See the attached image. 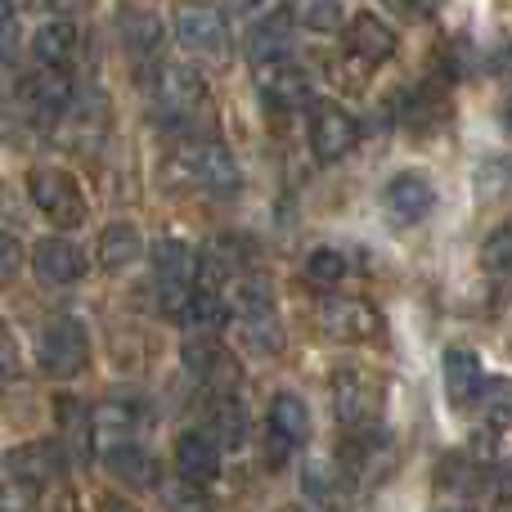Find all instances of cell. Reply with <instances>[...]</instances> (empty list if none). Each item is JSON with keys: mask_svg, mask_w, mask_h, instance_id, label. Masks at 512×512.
<instances>
[{"mask_svg": "<svg viewBox=\"0 0 512 512\" xmlns=\"http://www.w3.org/2000/svg\"><path fill=\"white\" fill-rule=\"evenodd\" d=\"M221 5L230 9V14H248V9H256L261 0H221Z\"/></svg>", "mask_w": 512, "mask_h": 512, "instance_id": "f35d334b", "label": "cell"}, {"mask_svg": "<svg viewBox=\"0 0 512 512\" xmlns=\"http://www.w3.org/2000/svg\"><path fill=\"white\" fill-rule=\"evenodd\" d=\"M18 270H23V243L0 230V283H9Z\"/></svg>", "mask_w": 512, "mask_h": 512, "instance_id": "1f68e13d", "label": "cell"}, {"mask_svg": "<svg viewBox=\"0 0 512 512\" xmlns=\"http://www.w3.org/2000/svg\"><path fill=\"white\" fill-rule=\"evenodd\" d=\"M301 490H306V495H324L328 490V477H324V468H306V477H301Z\"/></svg>", "mask_w": 512, "mask_h": 512, "instance_id": "836d02e7", "label": "cell"}, {"mask_svg": "<svg viewBox=\"0 0 512 512\" xmlns=\"http://www.w3.org/2000/svg\"><path fill=\"white\" fill-rule=\"evenodd\" d=\"M14 41V5L9 0H0V45Z\"/></svg>", "mask_w": 512, "mask_h": 512, "instance_id": "e575fe53", "label": "cell"}, {"mask_svg": "<svg viewBox=\"0 0 512 512\" xmlns=\"http://www.w3.org/2000/svg\"><path fill=\"white\" fill-rule=\"evenodd\" d=\"M382 396H387V387H382L369 369H337L333 373V409H337V423L342 427L378 423Z\"/></svg>", "mask_w": 512, "mask_h": 512, "instance_id": "ba28073f", "label": "cell"}, {"mask_svg": "<svg viewBox=\"0 0 512 512\" xmlns=\"http://www.w3.org/2000/svg\"><path fill=\"white\" fill-rule=\"evenodd\" d=\"M149 261H153V288H158L162 315L180 319V310H185L189 292L198 283V252L185 239H158Z\"/></svg>", "mask_w": 512, "mask_h": 512, "instance_id": "3957f363", "label": "cell"}, {"mask_svg": "<svg viewBox=\"0 0 512 512\" xmlns=\"http://www.w3.org/2000/svg\"><path fill=\"white\" fill-rule=\"evenodd\" d=\"M346 45H351V54L360 63H387V59H396V50H400V36H396V27L391 23H382L373 9H360V14L346 23Z\"/></svg>", "mask_w": 512, "mask_h": 512, "instance_id": "e0dca14e", "label": "cell"}, {"mask_svg": "<svg viewBox=\"0 0 512 512\" xmlns=\"http://www.w3.org/2000/svg\"><path fill=\"white\" fill-rule=\"evenodd\" d=\"M346 256L337 248H315L306 256V283H315V288H337V283L346 279Z\"/></svg>", "mask_w": 512, "mask_h": 512, "instance_id": "f1b7e54d", "label": "cell"}, {"mask_svg": "<svg viewBox=\"0 0 512 512\" xmlns=\"http://www.w3.org/2000/svg\"><path fill=\"white\" fill-rule=\"evenodd\" d=\"M185 369L203 378L212 391H239V360L216 342V333H198L185 342Z\"/></svg>", "mask_w": 512, "mask_h": 512, "instance_id": "5bb4252c", "label": "cell"}, {"mask_svg": "<svg viewBox=\"0 0 512 512\" xmlns=\"http://www.w3.org/2000/svg\"><path fill=\"white\" fill-rule=\"evenodd\" d=\"M216 427H221L216 441L230 445V450H243V441H248V414H243V400H234V391H225L221 405H216Z\"/></svg>", "mask_w": 512, "mask_h": 512, "instance_id": "83f0119b", "label": "cell"}, {"mask_svg": "<svg viewBox=\"0 0 512 512\" xmlns=\"http://www.w3.org/2000/svg\"><path fill=\"white\" fill-rule=\"evenodd\" d=\"M180 171L189 176V185L207 189V194H216V198H234L243 185L234 153L225 149L221 140H203V135L180 144Z\"/></svg>", "mask_w": 512, "mask_h": 512, "instance_id": "277c9868", "label": "cell"}, {"mask_svg": "<svg viewBox=\"0 0 512 512\" xmlns=\"http://www.w3.org/2000/svg\"><path fill=\"white\" fill-rule=\"evenodd\" d=\"M117 36H122L131 59H153L162 45V23L144 5H122L117 9Z\"/></svg>", "mask_w": 512, "mask_h": 512, "instance_id": "7402d4cb", "label": "cell"}, {"mask_svg": "<svg viewBox=\"0 0 512 512\" xmlns=\"http://www.w3.org/2000/svg\"><path fill=\"white\" fill-rule=\"evenodd\" d=\"M288 50H292V18L288 14H270V18H261V23H252V32H248L252 68H256V63L283 59Z\"/></svg>", "mask_w": 512, "mask_h": 512, "instance_id": "d4e9b609", "label": "cell"}, {"mask_svg": "<svg viewBox=\"0 0 512 512\" xmlns=\"http://www.w3.org/2000/svg\"><path fill=\"white\" fill-rule=\"evenodd\" d=\"M342 463H346V472H351L355 481L378 486V481L391 477V468H396V445H391V436L382 432L378 423L351 427V445L342 450Z\"/></svg>", "mask_w": 512, "mask_h": 512, "instance_id": "9c48e42d", "label": "cell"}, {"mask_svg": "<svg viewBox=\"0 0 512 512\" xmlns=\"http://www.w3.org/2000/svg\"><path fill=\"white\" fill-rule=\"evenodd\" d=\"M239 324H243L248 342H252L261 355H270V351H279V346H283V328H279V315H274V310H256V315H239Z\"/></svg>", "mask_w": 512, "mask_h": 512, "instance_id": "f546056e", "label": "cell"}, {"mask_svg": "<svg viewBox=\"0 0 512 512\" xmlns=\"http://www.w3.org/2000/svg\"><path fill=\"white\" fill-rule=\"evenodd\" d=\"M50 9H72V5H81V0H45Z\"/></svg>", "mask_w": 512, "mask_h": 512, "instance_id": "ab89813d", "label": "cell"}, {"mask_svg": "<svg viewBox=\"0 0 512 512\" xmlns=\"http://www.w3.org/2000/svg\"><path fill=\"white\" fill-rule=\"evenodd\" d=\"M400 5H405V9H414V14H432V9L441 5V0H400Z\"/></svg>", "mask_w": 512, "mask_h": 512, "instance_id": "74e56055", "label": "cell"}, {"mask_svg": "<svg viewBox=\"0 0 512 512\" xmlns=\"http://www.w3.org/2000/svg\"><path fill=\"white\" fill-rule=\"evenodd\" d=\"M90 364V333L81 319L72 315H54L41 324V333H36V369L45 373V378H77L81 369Z\"/></svg>", "mask_w": 512, "mask_h": 512, "instance_id": "6da1fadb", "label": "cell"}, {"mask_svg": "<svg viewBox=\"0 0 512 512\" xmlns=\"http://www.w3.org/2000/svg\"><path fill=\"white\" fill-rule=\"evenodd\" d=\"M104 468L113 472L122 486H131V490H153L158 486V459H153L149 450H144L140 441H113V445H104Z\"/></svg>", "mask_w": 512, "mask_h": 512, "instance_id": "ac0fdd59", "label": "cell"}, {"mask_svg": "<svg viewBox=\"0 0 512 512\" xmlns=\"http://www.w3.org/2000/svg\"><path fill=\"white\" fill-rule=\"evenodd\" d=\"M90 270L86 252L77 248L72 239H63V234H54V239H41L32 248V274L41 283H50V288H68V283H81Z\"/></svg>", "mask_w": 512, "mask_h": 512, "instance_id": "9a60e30c", "label": "cell"}, {"mask_svg": "<svg viewBox=\"0 0 512 512\" xmlns=\"http://www.w3.org/2000/svg\"><path fill=\"white\" fill-rule=\"evenodd\" d=\"M203 104H207V86L194 68H185V63H162V68L153 72V108H158L162 126H185Z\"/></svg>", "mask_w": 512, "mask_h": 512, "instance_id": "8992f818", "label": "cell"}, {"mask_svg": "<svg viewBox=\"0 0 512 512\" xmlns=\"http://www.w3.org/2000/svg\"><path fill=\"white\" fill-rule=\"evenodd\" d=\"M400 122L414 135H432L450 122V95L441 86H414L400 99Z\"/></svg>", "mask_w": 512, "mask_h": 512, "instance_id": "44dd1931", "label": "cell"}, {"mask_svg": "<svg viewBox=\"0 0 512 512\" xmlns=\"http://www.w3.org/2000/svg\"><path fill=\"white\" fill-rule=\"evenodd\" d=\"M504 131L512 135V99H508V104H504Z\"/></svg>", "mask_w": 512, "mask_h": 512, "instance_id": "60d3db41", "label": "cell"}, {"mask_svg": "<svg viewBox=\"0 0 512 512\" xmlns=\"http://www.w3.org/2000/svg\"><path fill=\"white\" fill-rule=\"evenodd\" d=\"M382 207H387V216L396 225H418L432 216L436 185L423 176V171H400V176H391L387 189H382Z\"/></svg>", "mask_w": 512, "mask_h": 512, "instance_id": "4fadbf2b", "label": "cell"}, {"mask_svg": "<svg viewBox=\"0 0 512 512\" xmlns=\"http://www.w3.org/2000/svg\"><path fill=\"white\" fill-rule=\"evenodd\" d=\"M140 252H144V239L131 221H113L104 234H99V265H104L108 274L131 270V265L140 261Z\"/></svg>", "mask_w": 512, "mask_h": 512, "instance_id": "cb8c5ba5", "label": "cell"}, {"mask_svg": "<svg viewBox=\"0 0 512 512\" xmlns=\"http://www.w3.org/2000/svg\"><path fill=\"white\" fill-rule=\"evenodd\" d=\"M0 508H36V490L9 477L5 486H0Z\"/></svg>", "mask_w": 512, "mask_h": 512, "instance_id": "d6a6232c", "label": "cell"}, {"mask_svg": "<svg viewBox=\"0 0 512 512\" xmlns=\"http://www.w3.org/2000/svg\"><path fill=\"white\" fill-rule=\"evenodd\" d=\"M27 198L32 207L54 225V230H77L86 221V194H81V180L63 167H32L27 171Z\"/></svg>", "mask_w": 512, "mask_h": 512, "instance_id": "7a4b0ae2", "label": "cell"}, {"mask_svg": "<svg viewBox=\"0 0 512 512\" xmlns=\"http://www.w3.org/2000/svg\"><path fill=\"white\" fill-rule=\"evenodd\" d=\"M270 432L292 445H301L310 436V409L297 391H279V396L270 400Z\"/></svg>", "mask_w": 512, "mask_h": 512, "instance_id": "484cf974", "label": "cell"}, {"mask_svg": "<svg viewBox=\"0 0 512 512\" xmlns=\"http://www.w3.org/2000/svg\"><path fill=\"white\" fill-rule=\"evenodd\" d=\"M14 378V346L9 342H0V387Z\"/></svg>", "mask_w": 512, "mask_h": 512, "instance_id": "d590c367", "label": "cell"}, {"mask_svg": "<svg viewBox=\"0 0 512 512\" xmlns=\"http://www.w3.org/2000/svg\"><path fill=\"white\" fill-rule=\"evenodd\" d=\"M256 81H261V99L265 108H279V113H292V108H306L310 104V72L301 63H292V54L270 63H256Z\"/></svg>", "mask_w": 512, "mask_h": 512, "instance_id": "30bf717a", "label": "cell"}, {"mask_svg": "<svg viewBox=\"0 0 512 512\" xmlns=\"http://www.w3.org/2000/svg\"><path fill=\"white\" fill-rule=\"evenodd\" d=\"M324 333L333 342H369L378 333V315H373L369 301H355V297H333L324 306Z\"/></svg>", "mask_w": 512, "mask_h": 512, "instance_id": "ffe728a7", "label": "cell"}, {"mask_svg": "<svg viewBox=\"0 0 512 512\" xmlns=\"http://www.w3.org/2000/svg\"><path fill=\"white\" fill-rule=\"evenodd\" d=\"M292 23H301L306 32H337L346 23L342 0H297L292 5Z\"/></svg>", "mask_w": 512, "mask_h": 512, "instance_id": "4316f807", "label": "cell"}, {"mask_svg": "<svg viewBox=\"0 0 512 512\" xmlns=\"http://www.w3.org/2000/svg\"><path fill=\"white\" fill-rule=\"evenodd\" d=\"M176 36L194 59L212 63V68H230L234 36H230V27H225V14H216V9H207V5H180Z\"/></svg>", "mask_w": 512, "mask_h": 512, "instance_id": "5b68a950", "label": "cell"}, {"mask_svg": "<svg viewBox=\"0 0 512 512\" xmlns=\"http://www.w3.org/2000/svg\"><path fill=\"white\" fill-rule=\"evenodd\" d=\"M18 99H23L27 117H32L36 126H54V122L68 117L72 99H77V86H72L68 68H50V63H41L32 77H23Z\"/></svg>", "mask_w": 512, "mask_h": 512, "instance_id": "52a82bcc", "label": "cell"}, {"mask_svg": "<svg viewBox=\"0 0 512 512\" xmlns=\"http://www.w3.org/2000/svg\"><path fill=\"white\" fill-rule=\"evenodd\" d=\"M481 265H486L490 274H508L512 270V216L508 221H499L495 230H490V239L481 243Z\"/></svg>", "mask_w": 512, "mask_h": 512, "instance_id": "4dcf8cb0", "label": "cell"}, {"mask_svg": "<svg viewBox=\"0 0 512 512\" xmlns=\"http://www.w3.org/2000/svg\"><path fill=\"white\" fill-rule=\"evenodd\" d=\"M81 50V32L68 18H54V23H41L32 32V54L36 63H50V68H68Z\"/></svg>", "mask_w": 512, "mask_h": 512, "instance_id": "603a6c76", "label": "cell"}, {"mask_svg": "<svg viewBox=\"0 0 512 512\" xmlns=\"http://www.w3.org/2000/svg\"><path fill=\"white\" fill-rule=\"evenodd\" d=\"M5 468H9L14 481H23V486H32L36 495H41L45 486H59L63 481V472H68V454H63V441H27L9 454Z\"/></svg>", "mask_w": 512, "mask_h": 512, "instance_id": "8fae6325", "label": "cell"}, {"mask_svg": "<svg viewBox=\"0 0 512 512\" xmlns=\"http://www.w3.org/2000/svg\"><path fill=\"white\" fill-rule=\"evenodd\" d=\"M495 68H499V72H508V77H512V41H504V50L495 54Z\"/></svg>", "mask_w": 512, "mask_h": 512, "instance_id": "8d00e7d4", "label": "cell"}, {"mask_svg": "<svg viewBox=\"0 0 512 512\" xmlns=\"http://www.w3.org/2000/svg\"><path fill=\"white\" fill-rule=\"evenodd\" d=\"M445 396H450L454 409H472L481 396H486V369L472 351L454 346L445 351Z\"/></svg>", "mask_w": 512, "mask_h": 512, "instance_id": "d6986e66", "label": "cell"}, {"mask_svg": "<svg viewBox=\"0 0 512 512\" xmlns=\"http://www.w3.org/2000/svg\"><path fill=\"white\" fill-rule=\"evenodd\" d=\"M360 144V122L342 104H319L310 117V153L319 162H342Z\"/></svg>", "mask_w": 512, "mask_h": 512, "instance_id": "7c38bea8", "label": "cell"}, {"mask_svg": "<svg viewBox=\"0 0 512 512\" xmlns=\"http://www.w3.org/2000/svg\"><path fill=\"white\" fill-rule=\"evenodd\" d=\"M176 477L194 490L216 486L221 477V441L212 432H180L176 441Z\"/></svg>", "mask_w": 512, "mask_h": 512, "instance_id": "2e32d148", "label": "cell"}]
</instances>
